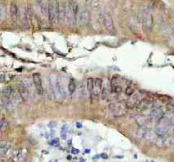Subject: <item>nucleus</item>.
Masks as SVG:
<instances>
[{"instance_id": "f257e3e1", "label": "nucleus", "mask_w": 174, "mask_h": 162, "mask_svg": "<svg viewBox=\"0 0 174 162\" xmlns=\"http://www.w3.org/2000/svg\"><path fill=\"white\" fill-rule=\"evenodd\" d=\"M145 97H146V94L144 92L138 91L136 93H134L133 95L131 96V98L126 103L127 109H134L136 106H139L144 101Z\"/></svg>"}, {"instance_id": "f03ea898", "label": "nucleus", "mask_w": 174, "mask_h": 162, "mask_svg": "<svg viewBox=\"0 0 174 162\" xmlns=\"http://www.w3.org/2000/svg\"><path fill=\"white\" fill-rule=\"evenodd\" d=\"M109 108L113 115L116 117H122L124 116L127 114V106L126 103H111L109 104Z\"/></svg>"}, {"instance_id": "7ed1b4c3", "label": "nucleus", "mask_w": 174, "mask_h": 162, "mask_svg": "<svg viewBox=\"0 0 174 162\" xmlns=\"http://www.w3.org/2000/svg\"><path fill=\"white\" fill-rule=\"evenodd\" d=\"M142 24L146 31H152L154 24V20H153V16L149 11L145 10L142 13Z\"/></svg>"}, {"instance_id": "20e7f679", "label": "nucleus", "mask_w": 174, "mask_h": 162, "mask_svg": "<svg viewBox=\"0 0 174 162\" xmlns=\"http://www.w3.org/2000/svg\"><path fill=\"white\" fill-rule=\"evenodd\" d=\"M102 22H103V24L104 26H105V29H106L109 33H115L116 30H115L114 23H113L112 15H111L109 12H105V13L102 15Z\"/></svg>"}, {"instance_id": "39448f33", "label": "nucleus", "mask_w": 174, "mask_h": 162, "mask_svg": "<svg viewBox=\"0 0 174 162\" xmlns=\"http://www.w3.org/2000/svg\"><path fill=\"white\" fill-rule=\"evenodd\" d=\"M102 89H103V80L101 78H96L95 83H94V89H93L92 93L90 94L92 101L98 100L100 94L102 91Z\"/></svg>"}, {"instance_id": "423d86ee", "label": "nucleus", "mask_w": 174, "mask_h": 162, "mask_svg": "<svg viewBox=\"0 0 174 162\" xmlns=\"http://www.w3.org/2000/svg\"><path fill=\"white\" fill-rule=\"evenodd\" d=\"M32 82L35 87L36 91L39 96H42L44 93L43 85H42V79L39 73H34L32 75Z\"/></svg>"}, {"instance_id": "0eeeda50", "label": "nucleus", "mask_w": 174, "mask_h": 162, "mask_svg": "<svg viewBox=\"0 0 174 162\" xmlns=\"http://www.w3.org/2000/svg\"><path fill=\"white\" fill-rule=\"evenodd\" d=\"M164 112L161 107H156L152 109L149 114V119L152 121H158L162 119L164 116Z\"/></svg>"}, {"instance_id": "6e6552de", "label": "nucleus", "mask_w": 174, "mask_h": 162, "mask_svg": "<svg viewBox=\"0 0 174 162\" xmlns=\"http://www.w3.org/2000/svg\"><path fill=\"white\" fill-rule=\"evenodd\" d=\"M18 90H19V92H20L22 99H23L24 101H28V100H29L31 93H30V91L28 90V88L25 86L24 82H21V83H20Z\"/></svg>"}, {"instance_id": "1a4fd4ad", "label": "nucleus", "mask_w": 174, "mask_h": 162, "mask_svg": "<svg viewBox=\"0 0 174 162\" xmlns=\"http://www.w3.org/2000/svg\"><path fill=\"white\" fill-rule=\"evenodd\" d=\"M79 21L80 25L87 26L90 21V12L87 10H83L79 15Z\"/></svg>"}, {"instance_id": "9d476101", "label": "nucleus", "mask_w": 174, "mask_h": 162, "mask_svg": "<svg viewBox=\"0 0 174 162\" xmlns=\"http://www.w3.org/2000/svg\"><path fill=\"white\" fill-rule=\"evenodd\" d=\"M48 16L49 20L51 24H53L54 22L57 21L55 14V8H54V3H50L49 4V9H48Z\"/></svg>"}, {"instance_id": "9b49d317", "label": "nucleus", "mask_w": 174, "mask_h": 162, "mask_svg": "<svg viewBox=\"0 0 174 162\" xmlns=\"http://www.w3.org/2000/svg\"><path fill=\"white\" fill-rule=\"evenodd\" d=\"M11 17L13 22L17 21L18 19V7L16 3H12L10 6Z\"/></svg>"}, {"instance_id": "f8f14e48", "label": "nucleus", "mask_w": 174, "mask_h": 162, "mask_svg": "<svg viewBox=\"0 0 174 162\" xmlns=\"http://www.w3.org/2000/svg\"><path fill=\"white\" fill-rule=\"evenodd\" d=\"M147 120H148V119H147V117L144 116V115H139V116H138L136 118V119H135V122H136V124L139 126V127H143L145 126V125L147 124Z\"/></svg>"}, {"instance_id": "ddd939ff", "label": "nucleus", "mask_w": 174, "mask_h": 162, "mask_svg": "<svg viewBox=\"0 0 174 162\" xmlns=\"http://www.w3.org/2000/svg\"><path fill=\"white\" fill-rule=\"evenodd\" d=\"M12 158L14 161L16 162H21V158H22V152L19 149H16L12 152Z\"/></svg>"}, {"instance_id": "4468645a", "label": "nucleus", "mask_w": 174, "mask_h": 162, "mask_svg": "<svg viewBox=\"0 0 174 162\" xmlns=\"http://www.w3.org/2000/svg\"><path fill=\"white\" fill-rule=\"evenodd\" d=\"M7 16V9L5 4L0 3V21H3Z\"/></svg>"}, {"instance_id": "2eb2a0df", "label": "nucleus", "mask_w": 174, "mask_h": 162, "mask_svg": "<svg viewBox=\"0 0 174 162\" xmlns=\"http://www.w3.org/2000/svg\"><path fill=\"white\" fill-rule=\"evenodd\" d=\"M66 12H67V6L65 3H60V18L59 21H63L66 19Z\"/></svg>"}, {"instance_id": "dca6fc26", "label": "nucleus", "mask_w": 174, "mask_h": 162, "mask_svg": "<svg viewBox=\"0 0 174 162\" xmlns=\"http://www.w3.org/2000/svg\"><path fill=\"white\" fill-rule=\"evenodd\" d=\"M94 83H95V79L90 77L87 79V89L89 93L91 94L94 89Z\"/></svg>"}, {"instance_id": "f3484780", "label": "nucleus", "mask_w": 174, "mask_h": 162, "mask_svg": "<svg viewBox=\"0 0 174 162\" xmlns=\"http://www.w3.org/2000/svg\"><path fill=\"white\" fill-rule=\"evenodd\" d=\"M9 127L8 122L4 119H0V130L1 131H6Z\"/></svg>"}, {"instance_id": "a211bd4d", "label": "nucleus", "mask_w": 174, "mask_h": 162, "mask_svg": "<svg viewBox=\"0 0 174 162\" xmlns=\"http://www.w3.org/2000/svg\"><path fill=\"white\" fill-rule=\"evenodd\" d=\"M13 93V89H12V87L10 86H7V87H5L4 89H2V94L5 97H10L11 95Z\"/></svg>"}, {"instance_id": "6ab92c4d", "label": "nucleus", "mask_w": 174, "mask_h": 162, "mask_svg": "<svg viewBox=\"0 0 174 162\" xmlns=\"http://www.w3.org/2000/svg\"><path fill=\"white\" fill-rule=\"evenodd\" d=\"M54 8H55V14L57 22H59L60 18V3L58 1H55L54 3Z\"/></svg>"}, {"instance_id": "aec40b11", "label": "nucleus", "mask_w": 174, "mask_h": 162, "mask_svg": "<svg viewBox=\"0 0 174 162\" xmlns=\"http://www.w3.org/2000/svg\"><path fill=\"white\" fill-rule=\"evenodd\" d=\"M110 86H111V89H112V92H113V93H121L122 92V87L120 84L110 85Z\"/></svg>"}, {"instance_id": "412c9836", "label": "nucleus", "mask_w": 174, "mask_h": 162, "mask_svg": "<svg viewBox=\"0 0 174 162\" xmlns=\"http://www.w3.org/2000/svg\"><path fill=\"white\" fill-rule=\"evenodd\" d=\"M75 89H76V85H75V81L73 79H71L68 84V91L70 93H73L75 91Z\"/></svg>"}, {"instance_id": "4be33fe9", "label": "nucleus", "mask_w": 174, "mask_h": 162, "mask_svg": "<svg viewBox=\"0 0 174 162\" xmlns=\"http://www.w3.org/2000/svg\"><path fill=\"white\" fill-rule=\"evenodd\" d=\"M41 12L43 16H46L48 14V9H49V6H47V4L46 3H42L41 5Z\"/></svg>"}, {"instance_id": "5701e85b", "label": "nucleus", "mask_w": 174, "mask_h": 162, "mask_svg": "<svg viewBox=\"0 0 174 162\" xmlns=\"http://www.w3.org/2000/svg\"><path fill=\"white\" fill-rule=\"evenodd\" d=\"M10 144L6 140H0V149H9Z\"/></svg>"}, {"instance_id": "b1692460", "label": "nucleus", "mask_w": 174, "mask_h": 162, "mask_svg": "<svg viewBox=\"0 0 174 162\" xmlns=\"http://www.w3.org/2000/svg\"><path fill=\"white\" fill-rule=\"evenodd\" d=\"M135 93L134 89L131 87V86H127L126 89H125V94L128 97H131V95H133V93Z\"/></svg>"}, {"instance_id": "393cba45", "label": "nucleus", "mask_w": 174, "mask_h": 162, "mask_svg": "<svg viewBox=\"0 0 174 162\" xmlns=\"http://www.w3.org/2000/svg\"><path fill=\"white\" fill-rule=\"evenodd\" d=\"M101 97H102L103 100H105V99L107 98V97H108V93H107L106 88H103V89H102V91H101Z\"/></svg>"}, {"instance_id": "a878e982", "label": "nucleus", "mask_w": 174, "mask_h": 162, "mask_svg": "<svg viewBox=\"0 0 174 162\" xmlns=\"http://www.w3.org/2000/svg\"><path fill=\"white\" fill-rule=\"evenodd\" d=\"M55 126H56V123H54L53 121H51V122L49 123V127H50V128H53Z\"/></svg>"}, {"instance_id": "bb28decb", "label": "nucleus", "mask_w": 174, "mask_h": 162, "mask_svg": "<svg viewBox=\"0 0 174 162\" xmlns=\"http://www.w3.org/2000/svg\"><path fill=\"white\" fill-rule=\"evenodd\" d=\"M59 140H58V139H53V141L51 142V145H57L58 144Z\"/></svg>"}, {"instance_id": "cd10ccee", "label": "nucleus", "mask_w": 174, "mask_h": 162, "mask_svg": "<svg viewBox=\"0 0 174 162\" xmlns=\"http://www.w3.org/2000/svg\"><path fill=\"white\" fill-rule=\"evenodd\" d=\"M71 153H72V154H78V153H79V150L76 149V148H73V149L71 150Z\"/></svg>"}, {"instance_id": "c85d7f7f", "label": "nucleus", "mask_w": 174, "mask_h": 162, "mask_svg": "<svg viewBox=\"0 0 174 162\" xmlns=\"http://www.w3.org/2000/svg\"><path fill=\"white\" fill-rule=\"evenodd\" d=\"M67 129H68V128H67V127L66 125H64L63 127H62V128H61V131H62V132H65L66 130H67Z\"/></svg>"}, {"instance_id": "c756f323", "label": "nucleus", "mask_w": 174, "mask_h": 162, "mask_svg": "<svg viewBox=\"0 0 174 162\" xmlns=\"http://www.w3.org/2000/svg\"><path fill=\"white\" fill-rule=\"evenodd\" d=\"M101 157L103 159H107L108 158V156H107L106 153H102V154H101Z\"/></svg>"}, {"instance_id": "7c9ffc66", "label": "nucleus", "mask_w": 174, "mask_h": 162, "mask_svg": "<svg viewBox=\"0 0 174 162\" xmlns=\"http://www.w3.org/2000/svg\"><path fill=\"white\" fill-rule=\"evenodd\" d=\"M76 127L77 128H82L83 127V124L80 123H76Z\"/></svg>"}, {"instance_id": "2f4dec72", "label": "nucleus", "mask_w": 174, "mask_h": 162, "mask_svg": "<svg viewBox=\"0 0 174 162\" xmlns=\"http://www.w3.org/2000/svg\"><path fill=\"white\" fill-rule=\"evenodd\" d=\"M36 1H37V3L38 5H41V4L43 3V0H36Z\"/></svg>"}, {"instance_id": "473e14b6", "label": "nucleus", "mask_w": 174, "mask_h": 162, "mask_svg": "<svg viewBox=\"0 0 174 162\" xmlns=\"http://www.w3.org/2000/svg\"><path fill=\"white\" fill-rule=\"evenodd\" d=\"M61 136H62V138L64 139H66V134H65V133H64V132H62Z\"/></svg>"}, {"instance_id": "72a5a7b5", "label": "nucleus", "mask_w": 174, "mask_h": 162, "mask_svg": "<svg viewBox=\"0 0 174 162\" xmlns=\"http://www.w3.org/2000/svg\"><path fill=\"white\" fill-rule=\"evenodd\" d=\"M0 162H10V161L7 160H0Z\"/></svg>"}, {"instance_id": "f704fd0d", "label": "nucleus", "mask_w": 174, "mask_h": 162, "mask_svg": "<svg viewBox=\"0 0 174 162\" xmlns=\"http://www.w3.org/2000/svg\"><path fill=\"white\" fill-rule=\"evenodd\" d=\"M0 153H1V149H0Z\"/></svg>"}, {"instance_id": "c9c22d12", "label": "nucleus", "mask_w": 174, "mask_h": 162, "mask_svg": "<svg viewBox=\"0 0 174 162\" xmlns=\"http://www.w3.org/2000/svg\"><path fill=\"white\" fill-rule=\"evenodd\" d=\"M50 162H51V161H50Z\"/></svg>"}]
</instances>
